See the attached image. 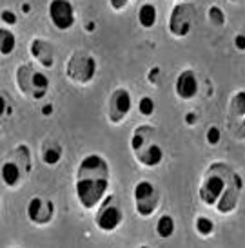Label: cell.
Listing matches in <instances>:
<instances>
[{
	"mask_svg": "<svg viewBox=\"0 0 245 248\" xmlns=\"http://www.w3.org/2000/svg\"><path fill=\"white\" fill-rule=\"evenodd\" d=\"M109 186V165L102 156L89 154L85 156L77 170L75 192L80 205L85 210H93L104 200V194Z\"/></svg>",
	"mask_w": 245,
	"mask_h": 248,
	"instance_id": "1",
	"label": "cell"
},
{
	"mask_svg": "<svg viewBox=\"0 0 245 248\" xmlns=\"http://www.w3.org/2000/svg\"><path fill=\"white\" fill-rule=\"evenodd\" d=\"M196 20V7L193 4H178L169 16V29L175 36H187Z\"/></svg>",
	"mask_w": 245,
	"mask_h": 248,
	"instance_id": "2",
	"label": "cell"
},
{
	"mask_svg": "<svg viewBox=\"0 0 245 248\" xmlns=\"http://www.w3.org/2000/svg\"><path fill=\"white\" fill-rule=\"evenodd\" d=\"M134 205H136V212L147 217L154 212V208L158 205V192L154 188L153 183L149 181H140L134 186Z\"/></svg>",
	"mask_w": 245,
	"mask_h": 248,
	"instance_id": "3",
	"label": "cell"
},
{
	"mask_svg": "<svg viewBox=\"0 0 245 248\" xmlns=\"http://www.w3.org/2000/svg\"><path fill=\"white\" fill-rule=\"evenodd\" d=\"M49 18L53 26L60 31H67L75 26V9L69 0H51L49 2Z\"/></svg>",
	"mask_w": 245,
	"mask_h": 248,
	"instance_id": "4",
	"label": "cell"
},
{
	"mask_svg": "<svg viewBox=\"0 0 245 248\" xmlns=\"http://www.w3.org/2000/svg\"><path fill=\"white\" fill-rule=\"evenodd\" d=\"M55 214V205L53 201L42 200V198H33L28 203V217L35 225H46L53 219Z\"/></svg>",
	"mask_w": 245,
	"mask_h": 248,
	"instance_id": "5",
	"label": "cell"
},
{
	"mask_svg": "<svg viewBox=\"0 0 245 248\" xmlns=\"http://www.w3.org/2000/svg\"><path fill=\"white\" fill-rule=\"evenodd\" d=\"M225 192V181L220 176H209L203 181V185L200 186V198L205 205H216L218 200L222 198V194Z\"/></svg>",
	"mask_w": 245,
	"mask_h": 248,
	"instance_id": "6",
	"label": "cell"
},
{
	"mask_svg": "<svg viewBox=\"0 0 245 248\" xmlns=\"http://www.w3.org/2000/svg\"><path fill=\"white\" fill-rule=\"evenodd\" d=\"M124 216H122V210L114 205H105L97 216V227L102 230V232H113L116 230L118 225L122 223Z\"/></svg>",
	"mask_w": 245,
	"mask_h": 248,
	"instance_id": "7",
	"label": "cell"
},
{
	"mask_svg": "<svg viewBox=\"0 0 245 248\" xmlns=\"http://www.w3.org/2000/svg\"><path fill=\"white\" fill-rule=\"evenodd\" d=\"M109 118L116 124L122 118L126 116L129 109H131V96L126 89H118L113 93L111 102H109Z\"/></svg>",
	"mask_w": 245,
	"mask_h": 248,
	"instance_id": "8",
	"label": "cell"
},
{
	"mask_svg": "<svg viewBox=\"0 0 245 248\" xmlns=\"http://www.w3.org/2000/svg\"><path fill=\"white\" fill-rule=\"evenodd\" d=\"M75 58H77L80 67H77L75 63L69 62V71L77 69V73L69 75L73 78V82H89L93 76H95V69H97L95 60H93L91 56H82V55H75Z\"/></svg>",
	"mask_w": 245,
	"mask_h": 248,
	"instance_id": "9",
	"label": "cell"
},
{
	"mask_svg": "<svg viewBox=\"0 0 245 248\" xmlns=\"http://www.w3.org/2000/svg\"><path fill=\"white\" fill-rule=\"evenodd\" d=\"M175 91L182 100L195 98V94L198 93V80H196L195 73L193 71H183L182 75L176 78Z\"/></svg>",
	"mask_w": 245,
	"mask_h": 248,
	"instance_id": "10",
	"label": "cell"
},
{
	"mask_svg": "<svg viewBox=\"0 0 245 248\" xmlns=\"http://www.w3.org/2000/svg\"><path fill=\"white\" fill-rule=\"evenodd\" d=\"M28 73V80L31 83V87H29V94L33 98H44L46 96V91L49 87V80L48 76L42 75V73H38V71H29V69H24Z\"/></svg>",
	"mask_w": 245,
	"mask_h": 248,
	"instance_id": "11",
	"label": "cell"
},
{
	"mask_svg": "<svg viewBox=\"0 0 245 248\" xmlns=\"http://www.w3.org/2000/svg\"><path fill=\"white\" fill-rule=\"evenodd\" d=\"M134 154H138V159H140V163H144L146 167H156L162 163V159H163V152H162V147L156 143H149L147 147H142L138 152H134Z\"/></svg>",
	"mask_w": 245,
	"mask_h": 248,
	"instance_id": "12",
	"label": "cell"
},
{
	"mask_svg": "<svg viewBox=\"0 0 245 248\" xmlns=\"http://www.w3.org/2000/svg\"><path fill=\"white\" fill-rule=\"evenodd\" d=\"M20 179L22 176L16 163H13V161H4L2 163V181H4V185L16 186L20 183Z\"/></svg>",
	"mask_w": 245,
	"mask_h": 248,
	"instance_id": "13",
	"label": "cell"
},
{
	"mask_svg": "<svg viewBox=\"0 0 245 248\" xmlns=\"http://www.w3.org/2000/svg\"><path fill=\"white\" fill-rule=\"evenodd\" d=\"M156 18H158V13H156V7L153 4H144V6L138 9V22L144 29H151L156 24Z\"/></svg>",
	"mask_w": 245,
	"mask_h": 248,
	"instance_id": "14",
	"label": "cell"
},
{
	"mask_svg": "<svg viewBox=\"0 0 245 248\" xmlns=\"http://www.w3.org/2000/svg\"><path fill=\"white\" fill-rule=\"evenodd\" d=\"M156 234L160 235L162 239H169L175 234V219L171 216H162L156 223Z\"/></svg>",
	"mask_w": 245,
	"mask_h": 248,
	"instance_id": "15",
	"label": "cell"
},
{
	"mask_svg": "<svg viewBox=\"0 0 245 248\" xmlns=\"http://www.w3.org/2000/svg\"><path fill=\"white\" fill-rule=\"evenodd\" d=\"M236 201H238V196H236V190H227V192L218 200V212L222 214H227L231 212L234 205H236Z\"/></svg>",
	"mask_w": 245,
	"mask_h": 248,
	"instance_id": "16",
	"label": "cell"
},
{
	"mask_svg": "<svg viewBox=\"0 0 245 248\" xmlns=\"http://www.w3.org/2000/svg\"><path fill=\"white\" fill-rule=\"evenodd\" d=\"M15 49V36L11 31H7L6 28L0 29V53L4 56L11 55Z\"/></svg>",
	"mask_w": 245,
	"mask_h": 248,
	"instance_id": "17",
	"label": "cell"
},
{
	"mask_svg": "<svg viewBox=\"0 0 245 248\" xmlns=\"http://www.w3.org/2000/svg\"><path fill=\"white\" fill-rule=\"evenodd\" d=\"M42 159L46 165H56L60 159H62V151H60V147L58 145H49L44 149V154H42Z\"/></svg>",
	"mask_w": 245,
	"mask_h": 248,
	"instance_id": "18",
	"label": "cell"
},
{
	"mask_svg": "<svg viewBox=\"0 0 245 248\" xmlns=\"http://www.w3.org/2000/svg\"><path fill=\"white\" fill-rule=\"evenodd\" d=\"M195 227H196V232L200 235H203V237H207V235L212 234V230H214V223L209 219V217H198L195 223Z\"/></svg>",
	"mask_w": 245,
	"mask_h": 248,
	"instance_id": "19",
	"label": "cell"
},
{
	"mask_svg": "<svg viewBox=\"0 0 245 248\" xmlns=\"http://www.w3.org/2000/svg\"><path fill=\"white\" fill-rule=\"evenodd\" d=\"M138 110H140V114H144V116H151L154 112V102L149 96H144L138 102Z\"/></svg>",
	"mask_w": 245,
	"mask_h": 248,
	"instance_id": "20",
	"label": "cell"
},
{
	"mask_svg": "<svg viewBox=\"0 0 245 248\" xmlns=\"http://www.w3.org/2000/svg\"><path fill=\"white\" fill-rule=\"evenodd\" d=\"M209 20L212 22V24H216V26H222L225 22V15H224V11L220 9V7H216V6H212V7H209Z\"/></svg>",
	"mask_w": 245,
	"mask_h": 248,
	"instance_id": "21",
	"label": "cell"
},
{
	"mask_svg": "<svg viewBox=\"0 0 245 248\" xmlns=\"http://www.w3.org/2000/svg\"><path fill=\"white\" fill-rule=\"evenodd\" d=\"M232 105H234L236 114H245V93H238L232 100Z\"/></svg>",
	"mask_w": 245,
	"mask_h": 248,
	"instance_id": "22",
	"label": "cell"
},
{
	"mask_svg": "<svg viewBox=\"0 0 245 248\" xmlns=\"http://www.w3.org/2000/svg\"><path fill=\"white\" fill-rule=\"evenodd\" d=\"M220 129L218 127H211L209 131H207V143H211V145H216L218 141H220Z\"/></svg>",
	"mask_w": 245,
	"mask_h": 248,
	"instance_id": "23",
	"label": "cell"
},
{
	"mask_svg": "<svg viewBox=\"0 0 245 248\" xmlns=\"http://www.w3.org/2000/svg\"><path fill=\"white\" fill-rule=\"evenodd\" d=\"M2 22L7 24V26H13V24H16V15L13 11H9V9H4L2 11Z\"/></svg>",
	"mask_w": 245,
	"mask_h": 248,
	"instance_id": "24",
	"label": "cell"
},
{
	"mask_svg": "<svg viewBox=\"0 0 245 248\" xmlns=\"http://www.w3.org/2000/svg\"><path fill=\"white\" fill-rule=\"evenodd\" d=\"M131 0H109V4L114 11H122V9H126V6L129 4Z\"/></svg>",
	"mask_w": 245,
	"mask_h": 248,
	"instance_id": "25",
	"label": "cell"
},
{
	"mask_svg": "<svg viewBox=\"0 0 245 248\" xmlns=\"http://www.w3.org/2000/svg\"><path fill=\"white\" fill-rule=\"evenodd\" d=\"M234 44H236V47H238L240 51H245V35H238V36H236Z\"/></svg>",
	"mask_w": 245,
	"mask_h": 248,
	"instance_id": "26",
	"label": "cell"
},
{
	"mask_svg": "<svg viewBox=\"0 0 245 248\" xmlns=\"http://www.w3.org/2000/svg\"><path fill=\"white\" fill-rule=\"evenodd\" d=\"M196 122V116H195V112H189L187 116H185V124L187 125H193Z\"/></svg>",
	"mask_w": 245,
	"mask_h": 248,
	"instance_id": "27",
	"label": "cell"
},
{
	"mask_svg": "<svg viewBox=\"0 0 245 248\" xmlns=\"http://www.w3.org/2000/svg\"><path fill=\"white\" fill-rule=\"evenodd\" d=\"M42 112H44V114H51V105H46Z\"/></svg>",
	"mask_w": 245,
	"mask_h": 248,
	"instance_id": "28",
	"label": "cell"
},
{
	"mask_svg": "<svg viewBox=\"0 0 245 248\" xmlns=\"http://www.w3.org/2000/svg\"><path fill=\"white\" fill-rule=\"evenodd\" d=\"M240 138H245V124L242 125V129H240Z\"/></svg>",
	"mask_w": 245,
	"mask_h": 248,
	"instance_id": "29",
	"label": "cell"
},
{
	"mask_svg": "<svg viewBox=\"0 0 245 248\" xmlns=\"http://www.w3.org/2000/svg\"><path fill=\"white\" fill-rule=\"evenodd\" d=\"M22 7H24V13H29V4H24Z\"/></svg>",
	"mask_w": 245,
	"mask_h": 248,
	"instance_id": "30",
	"label": "cell"
}]
</instances>
